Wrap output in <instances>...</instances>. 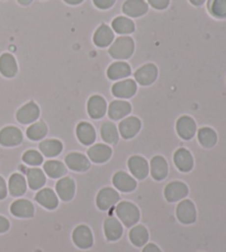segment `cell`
<instances>
[{"mask_svg":"<svg viewBox=\"0 0 226 252\" xmlns=\"http://www.w3.org/2000/svg\"><path fill=\"white\" fill-rule=\"evenodd\" d=\"M113 39H114V32L106 25H102L94 34V43L101 48L110 46L113 42Z\"/></svg>","mask_w":226,"mask_h":252,"instance_id":"83f0119b","label":"cell"},{"mask_svg":"<svg viewBox=\"0 0 226 252\" xmlns=\"http://www.w3.org/2000/svg\"><path fill=\"white\" fill-rule=\"evenodd\" d=\"M18 2L22 4V6H28V4L32 2V0H18Z\"/></svg>","mask_w":226,"mask_h":252,"instance_id":"c3c4849f","label":"cell"},{"mask_svg":"<svg viewBox=\"0 0 226 252\" xmlns=\"http://www.w3.org/2000/svg\"><path fill=\"white\" fill-rule=\"evenodd\" d=\"M101 134H102V138L107 144H112V145H114V144L118 142V138H119L118 132H117L116 126L111 122H106L103 124L101 128Z\"/></svg>","mask_w":226,"mask_h":252,"instance_id":"8d00e7d4","label":"cell"},{"mask_svg":"<svg viewBox=\"0 0 226 252\" xmlns=\"http://www.w3.org/2000/svg\"><path fill=\"white\" fill-rule=\"evenodd\" d=\"M40 115L39 106L34 102H29L17 112V120L21 124H30L38 120Z\"/></svg>","mask_w":226,"mask_h":252,"instance_id":"9c48e42d","label":"cell"},{"mask_svg":"<svg viewBox=\"0 0 226 252\" xmlns=\"http://www.w3.org/2000/svg\"><path fill=\"white\" fill-rule=\"evenodd\" d=\"M132 73L130 66L128 63L126 62H115L108 67L107 70V76L111 80H119L127 78Z\"/></svg>","mask_w":226,"mask_h":252,"instance_id":"f546056e","label":"cell"},{"mask_svg":"<svg viewBox=\"0 0 226 252\" xmlns=\"http://www.w3.org/2000/svg\"><path fill=\"white\" fill-rule=\"evenodd\" d=\"M158 76V69L152 63H148L140 67L135 73V79L139 84L150 85L155 82Z\"/></svg>","mask_w":226,"mask_h":252,"instance_id":"52a82bcc","label":"cell"},{"mask_svg":"<svg viewBox=\"0 0 226 252\" xmlns=\"http://www.w3.org/2000/svg\"><path fill=\"white\" fill-rule=\"evenodd\" d=\"M27 191V182L21 174H13L9 179V192L13 197H20Z\"/></svg>","mask_w":226,"mask_h":252,"instance_id":"f1b7e54d","label":"cell"},{"mask_svg":"<svg viewBox=\"0 0 226 252\" xmlns=\"http://www.w3.org/2000/svg\"><path fill=\"white\" fill-rule=\"evenodd\" d=\"M132 112V106L125 101H113L108 107V115L112 120H120Z\"/></svg>","mask_w":226,"mask_h":252,"instance_id":"484cf974","label":"cell"},{"mask_svg":"<svg viewBox=\"0 0 226 252\" xmlns=\"http://www.w3.org/2000/svg\"><path fill=\"white\" fill-rule=\"evenodd\" d=\"M65 163L67 167L75 172H86L90 167L89 160L85 155L80 153H71L65 157Z\"/></svg>","mask_w":226,"mask_h":252,"instance_id":"5bb4252c","label":"cell"},{"mask_svg":"<svg viewBox=\"0 0 226 252\" xmlns=\"http://www.w3.org/2000/svg\"><path fill=\"white\" fill-rule=\"evenodd\" d=\"M64 1L69 4H79L81 2H83V0H64Z\"/></svg>","mask_w":226,"mask_h":252,"instance_id":"7dc6e473","label":"cell"},{"mask_svg":"<svg viewBox=\"0 0 226 252\" xmlns=\"http://www.w3.org/2000/svg\"><path fill=\"white\" fill-rule=\"evenodd\" d=\"M44 172L51 178H60L66 174V167L58 160H48L43 165Z\"/></svg>","mask_w":226,"mask_h":252,"instance_id":"836d02e7","label":"cell"},{"mask_svg":"<svg viewBox=\"0 0 226 252\" xmlns=\"http://www.w3.org/2000/svg\"><path fill=\"white\" fill-rule=\"evenodd\" d=\"M48 133V127L43 122H38L31 125L30 127L27 129V136H28L31 141H40Z\"/></svg>","mask_w":226,"mask_h":252,"instance_id":"74e56055","label":"cell"},{"mask_svg":"<svg viewBox=\"0 0 226 252\" xmlns=\"http://www.w3.org/2000/svg\"><path fill=\"white\" fill-rule=\"evenodd\" d=\"M135 50L134 40L130 37H119L116 41L113 43L110 49V55L114 59L125 60L133 56Z\"/></svg>","mask_w":226,"mask_h":252,"instance_id":"7a4b0ae2","label":"cell"},{"mask_svg":"<svg viewBox=\"0 0 226 252\" xmlns=\"http://www.w3.org/2000/svg\"><path fill=\"white\" fill-rule=\"evenodd\" d=\"M129 238L130 241H132L136 247H142L148 242V230L143 226H141V224H138V226H135L132 230H130Z\"/></svg>","mask_w":226,"mask_h":252,"instance_id":"1f68e13d","label":"cell"},{"mask_svg":"<svg viewBox=\"0 0 226 252\" xmlns=\"http://www.w3.org/2000/svg\"><path fill=\"white\" fill-rule=\"evenodd\" d=\"M177 217L181 223L191 224L197 219V210L191 200H182L177 207Z\"/></svg>","mask_w":226,"mask_h":252,"instance_id":"3957f363","label":"cell"},{"mask_svg":"<svg viewBox=\"0 0 226 252\" xmlns=\"http://www.w3.org/2000/svg\"><path fill=\"white\" fill-rule=\"evenodd\" d=\"M73 241L81 249L90 248L93 246V236L90 229L85 224L76 227L73 231Z\"/></svg>","mask_w":226,"mask_h":252,"instance_id":"8992f818","label":"cell"},{"mask_svg":"<svg viewBox=\"0 0 226 252\" xmlns=\"http://www.w3.org/2000/svg\"><path fill=\"white\" fill-rule=\"evenodd\" d=\"M116 215L121 220V222L128 228L137 223L140 218V213L137 206L128 201H121L120 204H118L116 208Z\"/></svg>","mask_w":226,"mask_h":252,"instance_id":"6da1fadb","label":"cell"},{"mask_svg":"<svg viewBox=\"0 0 226 252\" xmlns=\"http://www.w3.org/2000/svg\"><path fill=\"white\" fill-rule=\"evenodd\" d=\"M22 159H24L26 164H28L30 166H39L42 164L43 157L39 152L31 150L25 153L24 156H22Z\"/></svg>","mask_w":226,"mask_h":252,"instance_id":"ab89813d","label":"cell"},{"mask_svg":"<svg viewBox=\"0 0 226 252\" xmlns=\"http://www.w3.org/2000/svg\"><path fill=\"white\" fill-rule=\"evenodd\" d=\"M150 169L156 181H162L168 175V163L162 156H155L150 161Z\"/></svg>","mask_w":226,"mask_h":252,"instance_id":"cb8c5ba5","label":"cell"},{"mask_svg":"<svg viewBox=\"0 0 226 252\" xmlns=\"http://www.w3.org/2000/svg\"><path fill=\"white\" fill-rule=\"evenodd\" d=\"M27 176H28L29 187L31 189H33V190H37V189H40L44 186L45 176L41 169L39 168L29 169L28 173H27Z\"/></svg>","mask_w":226,"mask_h":252,"instance_id":"e575fe53","label":"cell"},{"mask_svg":"<svg viewBox=\"0 0 226 252\" xmlns=\"http://www.w3.org/2000/svg\"><path fill=\"white\" fill-rule=\"evenodd\" d=\"M112 92L116 97L129 98L137 92V84L134 80H124L113 85Z\"/></svg>","mask_w":226,"mask_h":252,"instance_id":"8fae6325","label":"cell"},{"mask_svg":"<svg viewBox=\"0 0 226 252\" xmlns=\"http://www.w3.org/2000/svg\"><path fill=\"white\" fill-rule=\"evenodd\" d=\"M113 184L114 186L118 189V190L123 192H130L135 190L137 183L135 179L125 172H118L114 175L113 177Z\"/></svg>","mask_w":226,"mask_h":252,"instance_id":"ac0fdd59","label":"cell"},{"mask_svg":"<svg viewBox=\"0 0 226 252\" xmlns=\"http://www.w3.org/2000/svg\"><path fill=\"white\" fill-rule=\"evenodd\" d=\"M118 201H119L118 192L114 190L113 188H108V187L103 188L102 190H99L96 198V204L101 210H108L111 207L117 204Z\"/></svg>","mask_w":226,"mask_h":252,"instance_id":"5b68a950","label":"cell"},{"mask_svg":"<svg viewBox=\"0 0 226 252\" xmlns=\"http://www.w3.org/2000/svg\"><path fill=\"white\" fill-rule=\"evenodd\" d=\"M56 192L60 199L63 201H70L73 199L75 193V183L72 178H62L56 184Z\"/></svg>","mask_w":226,"mask_h":252,"instance_id":"d6986e66","label":"cell"},{"mask_svg":"<svg viewBox=\"0 0 226 252\" xmlns=\"http://www.w3.org/2000/svg\"><path fill=\"white\" fill-rule=\"evenodd\" d=\"M39 148L44 156L56 157L62 152L63 145L57 139H47V141L40 143Z\"/></svg>","mask_w":226,"mask_h":252,"instance_id":"4dcf8cb0","label":"cell"},{"mask_svg":"<svg viewBox=\"0 0 226 252\" xmlns=\"http://www.w3.org/2000/svg\"><path fill=\"white\" fill-rule=\"evenodd\" d=\"M190 2L194 4V6H201V4L205 2V0H190Z\"/></svg>","mask_w":226,"mask_h":252,"instance_id":"bcb514c9","label":"cell"},{"mask_svg":"<svg viewBox=\"0 0 226 252\" xmlns=\"http://www.w3.org/2000/svg\"><path fill=\"white\" fill-rule=\"evenodd\" d=\"M209 8L212 15L216 18L226 17V0H211Z\"/></svg>","mask_w":226,"mask_h":252,"instance_id":"f35d334b","label":"cell"},{"mask_svg":"<svg viewBox=\"0 0 226 252\" xmlns=\"http://www.w3.org/2000/svg\"><path fill=\"white\" fill-rule=\"evenodd\" d=\"M7 196V185L4 179L0 176V200L4 199Z\"/></svg>","mask_w":226,"mask_h":252,"instance_id":"ee69618b","label":"cell"},{"mask_svg":"<svg viewBox=\"0 0 226 252\" xmlns=\"http://www.w3.org/2000/svg\"><path fill=\"white\" fill-rule=\"evenodd\" d=\"M76 135L80 142L84 145H90L96 139V132L92 125L86 122H82L78 125L76 128Z\"/></svg>","mask_w":226,"mask_h":252,"instance_id":"4316f807","label":"cell"},{"mask_svg":"<svg viewBox=\"0 0 226 252\" xmlns=\"http://www.w3.org/2000/svg\"><path fill=\"white\" fill-rule=\"evenodd\" d=\"M148 2L150 3V6L158 10H164L169 6L170 0H148Z\"/></svg>","mask_w":226,"mask_h":252,"instance_id":"60d3db41","label":"cell"},{"mask_svg":"<svg viewBox=\"0 0 226 252\" xmlns=\"http://www.w3.org/2000/svg\"><path fill=\"white\" fill-rule=\"evenodd\" d=\"M35 200L40 205L50 210L56 209L58 205V199L56 192L50 188H43L40 191H38L37 195H35Z\"/></svg>","mask_w":226,"mask_h":252,"instance_id":"7402d4cb","label":"cell"},{"mask_svg":"<svg viewBox=\"0 0 226 252\" xmlns=\"http://www.w3.org/2000/svg\"><path fill=\"white\" fill-rule=\"evenodd\" d=\"M22 133L15 126H7L0 130V144L6 147L17 146L22 142Z\"/></svg>","mask_w":226,"mask_h":252,"instance_id":"277c9868","label":"cell"},{"mask_svg":"<svg viewBox=\"0 0 226 252\" xmlns=\"http://www.w3.org/2000/svg\"><path fill=\"white\" fill-rule=\"evenodd\" d=\"M94 4L99 9H108L116 2V0H93Z\"/></svg>","mask_w":226,"mask_h":252,"instance_id":"b9f144b4","label":"cell"},{"mask_svg":"<svg viewBox=\"0 0 226 252\" xmlns=\"http://www.w3.org/2000/svg\"><path fill=\"white\" fill-rule=\"evenodd\" d=\"M87 155L94 163L102 164L111 158L112 148L107 145H104V144H96V145L89 148Z\"/></svg>","mask_w":226,"mask_h":252,"instance_id":"44dd1931","label":"cell"},{"mask_svg":"<svg viewBox=\"0 0 226 252\" xmlns=\"http://www.w3.org/2000/svg\"><path fill=\"white\" fill-rule=\"evenodd\" d=\"M189 189L188 186L182 182H172L169 185H167L165 189V197L169 202H174L188 195Z\"/></svg>","mask_w":226,"mask_h":252,"instance_id":"ba28073f","label":"cell"},{"mask_svg":"<svg viewBox=\"0 0 226 252\" xmlns=\"http://www.w3.org/2000/svg\"><path fill=\"white\" fill-rule=\"evenodd\" d=\"M18 72V65L15 57L10 53H3L0 57V73L6 78H13Z\"/></svg>","mask_w":226,"mask_h":252,"instance_id":"603a6c76","label":"cell"},{"mask_svg":"<svg viewBox=\"0 0 226 252\" xmlns=\"http://www.w3.org/2000/svg\"><path fill=\"white\" fill-rule=\"evenodd\" d=\"M142 252H161V250L158 248L156 245L148 244L146 247H144V249H143Z\"/></svg>","mask_w":226,"mask_h":252,"instance_id":"f6af8a7d","label":"cell"},{"mask_svg":"<svg viewBox=\"0 0 226 252\" xmlns=\"http://www.w3.org/2000/svg\"><path fill=\"white\" fill-rule=\"evenodd\" d=\"M128 168L137 179H144L148 176V161L141 156H133L128 160Z\"/></svg>","mask_w":226,"mask_h":252,"instance_id":"30bf717a","label":"cell"},{"mask_svg":"<svg viewBox=\"0 0 226 252\" xmlns=\"http://www.w3.org/2000/svg\"><path fill=\"white\" fill-rule=\"evenodd\" d=\"M104 230L106 238L110 241H116L123 235V227L121 223L115 217H110L104 222Z\"/></svg>","mask_w":226,"mask_h":252,"instance_id":"d4e9b609","label":"cell"},{"mask_svg":"<svg viewBox=\"0 0 226 252\" xmlns=\"http://www.w3.org/2000/svg\"><path fill=\"white\" fill-rule=\"evenodd\" d=\"M113 29L115 32L119 34H127L132 33L135 31V24L126 17H117L116 19L113 20Z\"/></svg>","mask_w":226,"mask_h":252,"instance_id":"d6a6232c","label":"cell"},{"mask_svg":"<svg viewBox=\"0 0 226 252\" xmlns=\"http://www.w3.org/2000/svg\"><path fill=\"white\" fill-rule=\"evenodd\" d=\"M13 216L19 218H31L34 215V207L32 202L27 199H18L13 201L10 207Z\"/></svg>","mask_w":226,"mask_h":252,"instance_id":"4fadbf2b","label":"cell"},{"mask_svg":"<svg viewBox=\"0 0 226 252\" xmlns=\"http://www.w3.org/2000/svg\"><path fill=\"white\" fill-rule=\"evenodd\" d=\"M198 142L201 143V145L206 148L213 147L216 144V142H218V135H216L214 130L210 127L201 128L198 130Z\"/></svg>","mask_w":226,"mask_h":252,"instance_id":"d590c367","label":"cell"},{"mask_svg":"<svg viewBox=\"0 0 226 252\" xmlns=\"http://www.w3.org/2000/svg\"><path fill=\"white\" fill-rule=\"evenodd\" d=\"M107 110V104L105 98L99 96V95H94L88 100L87 103V111L88 114L92 119H102L106 113Z\"/></svg>","mask_w":226,"mask_h":252,"instance_id":"2e32d148","label":"cell"},{"mask_svg":"<svg viewBox=\"0 0 226 252\" xmlns=\"http://www.w3.org/2000/svg\"><path fill=\"white\" fill-rule=\"evenodd\" d=\"M173 160L180 172L188 173L193 167V157L191 153L185 150V148H180L174 153Z\"/></svg>","mask_w":226,"mask_h":252,"instance_id":"ffe728a7","label":"cell"},{"mask_svg":"<svg viewBox=\"0 0 226 252\" xmlns=\"http://www.w3.org/2000/svg\"><path fill=\"white\" fill-rule=\"evenodd\" d=\"M140 127H141V122L137 118L130 116V118L121 121L119 124V132L125 139H129L138 134Z\"/></svg>","mask_w":226,"mask_h":252,"instance_id":"9a60e30c","label":"cell"},{"mask_svg":"<svg viewBox=\"0 0 226 252\" xmlns=\"http://www.w3.org/2000/svg\"><path fill=\"white\" fill-rule=\"evenodd\" d=\"M9 227H10V223H9V220L7 218L0 216V233H3L8 231Z\"/></svg>","mask_w":226,"mask_h":252,"instance_id":"7bdbcfd3","label":"cell"},{"mask_svg":"<svg viewBox=\"0 0 226 252\" xmlns=\"http://www.w3.org/2000/svg\"><path fill=\"white\" fill-rule=\"evenodd\" d=\"M123 11L128 17H141L148 11V3L144 0H127L123 4Z\"/></svg>","mask_w":226,"mask_h":252,"instance_id":"e0dca14e","label":"cell"},{"mask_svg":"<svg viewBox=\"0 0 226 252\" xmlns=\"http://www.w3.org/2000/svg\"><path fill=\"white\" fill-rule=\"evenodd\" d=\"M177 132L183 139H191L197 132V124L190 116H181L177 122Z\"/></svg>","mask_w":226,"mask_h":252,"instance_id":"7c38bea8","label":"cell"}]
</instances>
